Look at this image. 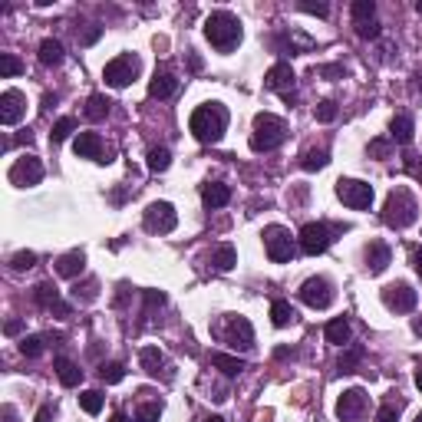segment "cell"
I'll return each instance as SVG.
<instances>
[{
  "label": "cell",
  "instance_id": "cell-1",
  "mask_svg": "<svg viewBox=\"0 0 422 422\" xmlns=\"http://www.w3.org/2000/svg\"><path fill=\"white\" fill-rule=\"evenodd\" d=\"M188 129H192V136H195L198 142H208V145H211V142H218L228 129V109L221 106V103L198 106L195 112H192V119H188Z\"/></svg>",
  "mask_w": 422,
  "mask_h": 422
},
{
  "label": "cell",
  "instance_id": "cell-2",
  "mask_svg": "<svg viewBox=\"0 0 422 422\" xmlns=\"http://www.w3.org/2000/svg\"><path fill=\"white\" fill-rule=\"evenodd\" d=\"M205 37L218 53H231L241 44V20L228 11H215L205 20Z\"/></svg>",
  "mask_w": 422,
  "mask_h": 422
},
{
  "label": "cell",
  "instance_id": "cell-3",
  "mask_svg": "<svg viewBox=\"0 0 422 422\" xmlns=\"http://www.w3.org/2000/svg\"><path fill=\"white\" fill-rule=\"evenodd\" d=\"M416 215H419L416 198H412L406 188H393L390 198H386V205H383V225L402 231V228H409L412 221H416Z\"/></svg>",
  "mask_w": 422,
  "mask_h": 422
},
{
  "label": "cell",
  "instance_id": "cell-4",
  "mask_svg": "<svg viewBox=\"0 0 422 422\" xmlns=\"http://www.w3.org/2000/svg\"><path fill=\"white\" fill-rule=\"evenodd\" d=\"M284 139H287V126H284V119H277V116H271V112L254 116V132H251V149L254 152H274Z\"/></svg>",
  "mask_w": 422,
  "mask_h": 422
},
{
  "label": "cell",
  "instance_id": "cell-5",
  "mask_svg": "<svg viewBox=\"0 0 422 422\" xmlns=\"http://www.w3.org/2000/svg\"><path fill=\"white\" fill-rule=\"evenodd\" d=\"M139 70H142L139 56H136V53H122V56H116V60H109V63H106V70H103V79H106L109 86L122 89V86H129L132 79L139 76Z\"/></svg>",
  "mask_w": 422,
  "mask_h": 422
},
{
  "label": "cell",
  "instance_id": "cell-6",
  "mask_svg": "<svg viewBox=\"0 0 422 422\" xmlns=\"http://www.w3.org/2000/svg\"><path fill=\"white\" fill-rule=\"evenodd\" d=\"M301 251L303 254H310V258H317V254H324L330 244H334V228L324 225V221H310V225L301 228Z\"/></svg>",
  "mask_w": 422,
  "mask_h": 422
},
{
  "label": "cell",
  "instance_id": "cell-7",
  "mask_svg": "<svg viewBox=\"0 0 422 422\" xmlns=\"http://www.w3.org/2000/svg\"><path fill=\"white\" fill-rule=\"evenodd\" d=\"M336 198L347 208L363 211V208L373 205V185L360 182V178H340V182H336Z\"/></svg>",
  "mask_w": 422,
  "mask_h": 422
},
{
  "label": "cell",
  "instance_id": "cell-8",
  "mask_svg": "<svg viewBox=\"0 0 422 422\" xmlns=\"http://www.w3.org/2000/svg\"><path fill=\"white\" fill-rule=\"evenodd\" d=\"M264 248H268V258L284 264V261L294 258V238L291 231L281 225H268L264 228Z\"/></svg>",
  "mask_w": 422,
  "mask_h": 422
},
{
  "label": "cell",
  "instance_id": "cell-9",
  "mask_svg": "<svg viewBox=\"0 0 422 422\" xmlns=\"http://www.w3.org/2000/svg\"><path fill=\"white\" fill-rule=\"evenodd\" d=\"M145 231H152V235H169V231H175V225H178V215H175V208L169 205V202H152L149 208H145Z\"/></svg>",
  "mask_w": 422,
  "mask_h": 422
},
{
  "label": "cell",
  "instance_id": "cell-10",
  "mask_svg": "<svg viewBox=\"0 0 422 422\" xmlns=\"http://www.w3.org/2000/svg\"><path fill=\"white\" fill-rule=\"evenodd\" d=\"M301 301L307 307H314V310H327L334 303V284L327 277H307L301 284Z\"/></svg>",
  "mask_w": 422,
  "mask_h": 422
},
{
  "label": "cell",
  "instance_id": "cell-11",
  "mask_svg": "<svg viewBox=\"0 0 422 422\" xmlns=\"http://www.w3.org/2000/svg\"><path fill=\"white\" fill-rule=\"evenodd\" d=\"M7 178H11V185H17V188L40 185V178H44V165H40V159H33V155H23V159H17V162L11 165Z\"/></svg>",
  "mask_w": 422,
  "mask_h": 422
},
{
  "label": "cell",
  "instance_id": "cell-12",
  "mask_svg": "<svg viewBox=\"0 0 422 422\" xmlns=\"http://www.w3.org/2000/svg\"><path fill=\"white\" fill-rule=\"evenodd\" d=\"M268 89H274V93H281L284 103H297V93H294V70L291 63H274L271 70H268Z\"/></svg>",
  "mask_w": 422,
  "mask_h": 422
},
{
  "label": "cell",
  "instance_id": "cell-13",
  "mask_svg": "<svg viewBox=\"0 0 422 422\" xmlns=\"http://www.w3.org/2000/svg\"><path fill=\"white\" fill-rule=\"evenodd\" d=\"M416 301H419V294L412 291L406 281L390 284V287L383 291V303H386L390 310H396V314H409L412 307H416Z\"/></svg>",
  "mask_w": 422,
  "mask_h": 422
},
{
  "label": "cell",
  "instance_id": "cell-14",
  "mask_svg": "<svg viewBox=\"0 0 422 422\" xmlns=\"http://www.w3.org/2000/svg\"><path fill=\"white\" fill-rule=\"evenodd\" d=\"M33 301H37V307H44V310H50V314H56V317H70L73 310H70V303L60 297V291H56L50 281H44V284H37L33 287Z\"/></svg>",
  "mask_w": 422,
  "mask_h": 422
},
{
  "label": "cell",
  "instance_id": "cell-15",
  "mask_svg": "<svg viewBox=\"0 0 422 422\" xmlns=\"http://www.w3.org/2000/svg\"><path fill=\"white\" fill-rule=\"evenodd\" d=\"M363 409H367V393L360 390V386H353V390H347L343 396H340V402H336V416L343 422H353L363 416Z\"/></svg>",
  "mask_w": 422,
  "mask_h": 422
},
{
  "label": "cell",
  "instance_id": "cell-16",
  "mask_svg": "<svg viewBox=\"0 0 422 422\" xmlns=\"http://www.w3.org/2000/svg\"><path fill=\"white\" fill-rule=\"evenodd\" d=\"M73 149H76V155H79V159H93V162H112V159H109V152L103 149V139H99L96 132H79Z\"/></svg>",
  "mask_w": 422,
  "mask_h": 422
},
{
  "label": "cell",
  "instance_id": "cell-17",
  "mask_svg": "<svg viewBox=\"0 0 422 422\" xmlns=\"http://www.w3.org/2000/svg\"><path fill=\"white\" fill-rule=\"evenodd\" d=\"M23 112H27V106H23V93L7 89V93L0 96V122H4V126H17V122L23 119Z\"/></svg>",
  "mask_w": 422,
  "mask_h": 422
},
{
  "label": "cell",
  "instance_id": "cell-18",
  "mask_svg": "<svg viewBox=\"0 0 422 422\" xmlns=\"http://www.w3.org/2000/svg\"><path fill=\"white\" fill-rule=\"evenodd\" d=\"M228 343L231 347H241V350H251L254 347V330L244 317H231L228 320Z\"/></svg>",
  "mask_w": 422,
  "mask_h": 422
},
{
  "label": "cell",
  "instance_id": "cell-19",
  "mask_svg": "<svg viewBox=\"0 0 422 422\" xmlns=\"http://www.w3.org/2000/svg\"><path fill=\"white\" fill-rule=\"evenodd\" d=\"M175 89H178V79H175L169 70H155V76H152V83H149V96L169 99V96H175Z\"/></svg>",
  "mask_w": 422,
  "mask_h": 422
},
{
  "label": "cell",
  "instance_id": "cell-20",
  "mask_svg": "<svg viewBox=\"0 0 422 422\" xmlns=\"http://www.w3.org/2000/svg\"><path fill=\"white\" fill-rule=\"evenodd\" d=\"M390 261H393V254H390V248L383 244V241H373L367 248V268H369V274H383L386 268H390Z\"/></svg>",
  "mask_w": 422,
  "mask_h": 422
},
{
  "label": "cell",
  "instance_id": "cell-21",
  "mask_svg": "<svg viewBox=\"0 0 422 422\" xmlns=\"http://www.w3.org/2000/svg\"><path fill=\"white\" fill-rule=\"evenodd\" d=\"M202 202H205V208H225L231 202V188L221 182H208L202 188Z\"/></svg>",
  "mask_w": 422,
  "mask_h": 422
},
{
  "label": "cell",
  "instance_id": "cell-22",
  "mask_svg": "<svg viewBox=\"0 0 422 422\" xmlns=\"http://www.w3.org/2000/svg\"><path fill=\"white\" fill-rule=\"evenodd\" d=\"M86 268V254L83 251H70L63 258L56 261V274H63V277H79Z\"/></svg>",
  "mask_w": 422,
  "mask_h": 422
},
{
  "label": "cell",
  "instance_id": "cell-23",
  "mask_svg": "<svg viewBox=\"0 0 422 422\" xmlns=\"http://www.w3.org/2000/svg\"><path fill=\"white\" fill-rule=\"evenodd\" d=\"M53 369H56V376H60L63 386H79V379H83V369L76 367L73 360H66V357H56Z\"/></svg>",
  "mask_w": 422,
  "mask_h": 422
},
{
  "label": "cell",
  "instance_id": "cell-24",
  "mask_svg": "<svg viewBox=\"0 0 422 422\" xmlns=\"http://www.w3.org/2000/svg\"><path fill=\"white\" fill-rule=\"evenodd\" d=\"M393 142H400V145H409L412 142V116H406V112H400V116H396V119H393Z\"/></svg>",
  "mask_w": 422,
  "mask_h": 422
},
{
  "label": "cell",
  "instance_id": "cell-25",
  "mask_svg": "<svg viewBox=\"0 0 422 422\" xmlns=\"http://www.w3.org/2000/svg\"><path fill=\"white\" fill-rule=\"evenodd\" d=\"M350 336H353V330H350V324L343 320V317H336V320H330V324H327V340H330V343H336V347L350 343Z\"/></svg>",
  "mask_w": 422,
  "mask_h": 422
},
{
  "label": "cell",
  "instance_id": "cell-26",
  "mask_svg": "<svg viewBox=\"0 0 422 422\" xmlns=\"http://www.w3.org/2000/svg\"><path fill=\"white\" fill-rule=\"evenodd\" d=\"M109 106H112V103H109L103 93H93V96L86 99V119H93V122L106 119V116H109Z\"/></svg>",
  "mask_w": 422,
  "mask_h": 422
},
{
  "label": "cell",
  "instance_id": "cell-27",
  "mask_svg": "<svg viewBox=\"0 0 422 422\" xmlns=\"http://www.w3.org/2000/svg\"><path fill=\"white\" fill-rule=\"evenodd\" d=\"M40 63L44 66L63 63V44H60V40H44V44H40Z\"/></svg>",
  "mask_w": 422,
  "mask_h": 422
},
{
  "label": "cell",
  "instance_id": "cell-28",
  "mask_svg": "<svg viewBox=\"0 0 422 422\" xmlns=\"http://www.w3.org/2000/svg\"><path fill=\"white\" fill-rule=\"evenodd\" d=\"M139 360H142V369H145L149 376H159V369L165 367V357H162V350L159 347H145Z\"/></svg>",
  "mask_w": 422,
  "mask_h": 422
},
{
  "label": "cell",
  "instance_id": "cell-29",
  "mask_svg": "<svg viewBox=\"0 0 422 422\" xmlns=\"http://www.w3.org/2000/svg\"><path fill=\"white\" fill-rule=\"evenodd\" d=\"M350 13H353V23H357V27L373 23V17H376V4H373V0H353Z\"/></svg>",
  "mask_w": 422,
  "mask_h": 422
},
{
  "label": "cell",
  "instance_id": "cell-30",
  "mask_svg": "<svg viewBox=\"0 0 422 422\" xmlns=\"http://www.w3.org/2000/svg\"><path fill=\"white\" fill-rule=\"evenodd\" d=\"M327 162H330V152L327 149H307L301 155V169H307V172H317V169H324Z\"/></svg>",
  "mask_w": 422,
  "mask_h": 422
},
{
  "label": "cell",
  "instance_id": "cell-31",
  "mask_svg": "<svg viewBox=\"0 0 422 422\" xmlns=\"http://www.w3.org/2000/svg\"><path fill=\"white\" fill-rule=\"evenodd\" d=\"M211 264H215L218 271H231V268L238 264V251L231 248V244H221V248L211 254Z\"/></svg>",
  "mask_w": 422,
  "mask_h": 422
},
{
  "label": "cell",
  "instance_id": "cell-32",
  "mask_svg": "<svg viewBox=\"0 0 422 422\" xmlns=\"http://www.w3.org/2000/svg\"><path fill=\"white\" fill-rule=\"evenodd\" d=\"M211 363H215L225 376H238L241 369H244V360H238V357H228V353H215L211 357Z\"/></svg>",
  "mask_w": 422,
  "mask_h": 422
},
{
  "label": "cell",
  "instance_id": "cell-33",
  "mask_svg": "<svg viewBox=\"0 0 422 422\" xmlns=\"http://www.w3.org/2000/svg\"><path fill=\"white\" fill-rule=\"evenodd\" d=\"M294 317H297V314H294V307L287 301H274L271 303V324L274 327H287Z\"/></svg>",
  "mask_w": 422,
  "mask_h": 422
},
{
  "label": "cell",
  "instance_id": "cell-34",
  "mask_svg": "<svg viewBox=\"0 0 422 422\" xmlns=\"http://www.w3.org/2000/svg\"><path fill=\"white\" fill-rule=\"evenodd\" d=\"M360 360H363V350H360V347L343 350V353H340V360H336V367H340V373H357Z\"/></svg>",
  "mask_w": 422,
  "mask_h": 422
},
{
  "label": "cell",
  "instance_id": "cell-35",
  "mask_svg": "<svg viewBox=\"0 0 422 422\" xmlns=\"http://www.w3.org/2000/svg\"><path fill=\"white\" fill-rule=\"evenodd\" d=\"M99 379L109 383V386H112V383H122V379H126V367L116 363V360H112V363H103V367H99Z\"/></svg>",
  "mask_w": 422,
  "mask_h": 422
},
{
  "label": "cell",
  "instance_id": "cell-36",
  "mask_svg": "<svg viewBox=\"0 0 422 422\" xmlns=\"http://www.w3.org/2000/svg\"><path fill=\"white\" fill-rule=\"evenodd\" d=\"M79 406L89 412V416H96L99 409H103V393L99 390H86V393H79Z\"/></svg>",
  "mask_w": 422,
  "mask_h": 422
},
{
  "label": "cell",
  "instance_id": "cell-37",
  "mask_svg": "<svg viewBox=\"0 0 422 422\" xmlns=\"http://www.w3.org/2000/svg\"><path fill=\"white\" fill-rule=\"evenodd\" d=\"M73 132H76V119L63 116V119H60V122L53 126V132H50V139H53V142H66L70 136H73Z\"/></svg>",
  "mask_w": 422,
  "mask_h": 422
},
{
  "label": "cell",
  "instance_id": "cell-38",
  "mask_svg": "<svg viewBox=\"0 0 422 422\" xmlns=\"http://www.w3.org/2000/svg\"><path fill=\"white\" fill-rule=\"evenodd\" d=\"M20 353H23V357H30V360H37L40 353H44V336H23V340H20Z\"/></svg>",
  "mask_w": 422,
  "mask_h": 422
},
{
  "label": "cell",
  "instance_id": "cell-39",
  "mask_svg": "<svg viewBox=\"0 0 422 422\" xmlns=\"http://www.w3.org/2000/svg\"><path fill=\"white\" fill-rule=\"evenodd\" d=\"M17 73H23V63L17 60L13 53H0V76L7 79V76H17Z\"/></svg>",
  "mask_w": 422,
  "mask_h": 422
},
{
  "label": "cell",
  "instance_id": "cell-40",
  "mask_svg": "<svg viewBox=\"0 0 422 422\" xmlns=\"http://www.w3.org/2000/svg\"><path fill=\"white\" fill-rule=\"evenodd\" d=\"M169 162H172L169 149H152L149 152V169H152V172H165V169H169Z\"/></svg>",
  "mask_w": 422,
  "mask_h": 422
},
{
  "label": "cell",
  "instance_id": "cell-41",
  "mask_svg": "<svg viewBox=\"0 0 422 422\" xmlns=\"http://www.w3.org/2000/svg\"><path fill=\"white\" fill-rule=\"evenodd\" d=\"M159 416H162V406H159V402H142L139 412H136L139 422H159Z\"/></svg>",
  "mask_w": 422,
  "mask_h": 422
},
{
  "label": "cell",
  "instance_id": "cell-42",
  "mask_svg": "<svg viewBox=\"0 0 422 422\" xmlns=\"http://www.w3.org/2000/svg\"><path fill=\"white\" fill-rule=\"evenodd\" d=\"M33 264H37V254H33V251H20V254H13L11 258L13 271H27V268H33Z\"/></svg>",
  "mask_w": 422,
  "mask_h": 422
},
{
  "label": "cell",
  "instance_id": "cell-43",
  "mask_svg": "<svg viewBox=\"0 0 422 422\" xmlns=\"http://www.w3.org/2000/svg\"><path fill=\"white\" fill-rule=\"evenodd\" d=\"M334 119H336V103L334 99H324L317 106V122H334Z\"/></svg>",
  "mask_w": 422,
  "mask_h": 422
},
{
  "label": "cell",
  "instance_id": "cell-44",
  "mask_svg": "<svg viewBox=\"0 0 422 422\" xmlns=\"http://www.w3.org/2000/svg\"><path fill=\"white\" fill-rule=\"evenodd\" d=\"M376 422H400V406H393V402H386V406H379Z\"/></svg>",
  "mask_w": 422,
  "mask_h": 422
},
{
  "label": "cell",
  "instance_id": "cell-45",
  "mask_svg": "<svg viewBox=\"0 0 422 422\" xmlns=\"http://www.w3.org/2000/svg\"><path fill=\"white\" fill-rule=\"evenodd\" d=\"M297 7H301L303 13H314V17H327V13H330V7H327V4H310V0H301Z\"/></svg>",
  "mask_w": 422,
  "mask_h": 422
},
{
  "label": "cell",
  "instance_id": "cell-46",
  "mask_svg": "<svg viewBox=\"0 0 422 422\" xmlns=\"http://www.w3.org/2000/svg\"><path fill=\"white\" fill-rule=\"evenodd\" d=\"M369 155H376V159H386V155H390V142L373 139V142H369Z\"/></svg>",
  "mask_w": 422,
  "mask_h": 422
},
{
  "label": "cell",
  "instance_id": "cell-47",
  "mask_svg": "<svg viewBox=\"0 0 422 422\" xmlns=\"http://www.w3.org/2000/svg\"><path fill=\"white\" fill-rule=\"evenodd\" d=\"M357 33L363 37V40H376L379 37V23L373 20V23H363V27H357Z\"/></svg>",
  "mask_w": 422,
  "mask_h": 422
},
{
  "label": "cell",
  "instance_id": "cell-48",
  "mask_svg": "<svg viewBox=\"0 0 422 422\" xmlns=\"http://www.w3.org/2000/svg\"><path fill=\"white\" fill-rule=\"evenodd\" d=\"M145 303H149V307H162V303H165V294H162V291H145Z\"/></svg>",
  "mask_w": 422,
  "mask_h": 422
},
{
  "label": "cell",
  "instance_id": "cell-49",
  "mask_svg": "<svg viewBox=\"0 0 422 422\" xmlns=\"http://www.w3.org/2000/svg\"><path fill=\"white\" fill-rule=\"evenodd\" d=\"M53 419V409L50 406H40V412H37V422H50Z\"/></svg>",
  "mask_w": 422,
  "mask_h": 422
},
{
  "label": "cell",
  "instance_id": "cell-50",
  "mask_svg": "<svg viewBox=\"0 0 422 422\" xmlns=\"http://www.w3.org/2000/svg\"><path fill=\"white\" fill-rule=\"evenodd\" d=\"M4 422H17V409L13 406H4Z\"/></svg>",
  "mask_w": 422,
  "mask_h": 422
},
{
  "label": "cell",
  "instance_id": "cell-51",
  "mask_svg": "<svg viewBox=\"0 0 422 422\" xmlns=\"http://www.w3.org/2000/svg\"><path fill=\"white\" fill-rule=\"evenodd\" d=\"M412 268H416V271L422 274V248L416 251V254H412Z\"/></svg>",
  "mask_w": 422,
  "mask_h": 422
},
{
  "label": "cell",
  "instance_id": "cell-52",
  "mask_svg": "<svg viewBox=\"0 0 422 422\" xmlns=\"http://www.w3.org/2000/svg\"><path fill=\"white\" fill-rule=\"evenodd\" d=\"M99 33H103V30H99V27H93V30L86 33V44H96V40H99Z\"/></svg>",
  "mask_w": 422,
  "mask_h": 422
},
{
  "label": "cell",
  "instance_id": "cell-53",
  "mask_svg": "<svg viewBox=\"0 0 422 422\" xmlns=\"http://www.w3.org/2000/svg\"><path fill=\"white\" fill-rule=\"evenodd\" d=\"M7 334H20V324H17V320H11V324H7Z\"/></svg>",
  "mask_w": 422,
  "mask_h": 422
},
{
  "label": "cell",
  "instance_id": "cell-54",
  "mask_svg": "<svg viewBox=\"0 0 422 422\" xmlns=\"http://www.w3.org/2000/svg\"><path fill=\"white\" fill-rule=\"evenodd\" d=\"M109 422H132V419H129V416H122V412H116V416H112Z\"/></svg>",
  "mask_w": 422,
  "mask_h": 422
},
{
  "label": "cell",
  "instance_id": "cell-55",
  "mask_svg": "<svg viewBox=\"0 0 422 422\" xmlns=\"http://www.w3.org/2000/svg\"><path fill=\"white\" fill-rule=\"evenodd\" d=\"M412 330H416V334L422 336V320H416V324H412Z\"/></svg>",
  "mask_w": 422,
  "mask_h": 422
},
{
  "label": "cell",
  "instance_id": "cell-56",
  "mask_svg": "<svg viewBox=\"0 0 422 422\" xmlns=\"http://www.w3.org/2000/svg\"><path fill=\"white\" fill-rule=\"evenodd\" d=\"M416 386H419V390H422V369H419V373H416Z\"/></svg>",
  "mask_w": 422,
  "mask_h": 422
},
{
  "label": "cell",
  "instance_id": "cell-57",
  "mask_svg": "<svg viewBox=\"0 0 422 422\" xmlns=\"http://www.w3.org/2000/svg\"><path fill=\"white\" fill-rule=\"evenodd\" d=\"M205 422H225V419H221V416H208Z\"/></svg>",
  "mask_w": 422,
  "mask_h": 422
},
{
  "label": "cell",
  "instance_id": "cell-58",
  "mask_svg": "<svg viewBox=\"0 0 422 422\" xmlns=\"http://www.w3.org/2000/svg\"><path fill=\"white\" fill-rule=\"evenodd\" d=\"M416 11H419V13H422V0H419V7H416Z\"/></svg>",
  "mask_w": 422,
  "mask_h": 422
},
{
  "label": "cell",
  "instance_id": "cell-59",
  "mask_svg": "<svg viewBox=\"0 0 422 422\" xmlns=\"http://www.w3.org/2000/svg\"><path fill=\"white\" fill-rule=\"evenodd\" d=\"M416 422H422V412H419V416H416Z\"/></svg>",
  "mask_w": 422,
  "mask_h": 422
},
{
  "label": "cell",
  "instance_id": "cell-60",
  "mask_svg": "<svg viewBox=\"0 0 422 422\" xmlns=\"http://www.w3.org/2000/svg\"><path fill=\"white\" fill-rule=\"evenodd\" d=\"M416 175H419V182H422V169H419V172H416Z\"/></svg>",
  "mask_w": 422,
  "mask_h": 422
}]
</instances>
